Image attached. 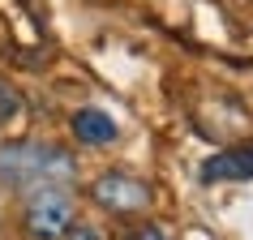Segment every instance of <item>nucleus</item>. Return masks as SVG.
<instances>
[{"label":"nucleus","mask_w":253,"mask_h":240,"mask_svg":"<svg viewBox=\"0 0 253 240\" xmlns=\"http://www.w3.org/2000/svg\"><path fill=\"white\" fill-rule=\"evenodd\" d=\"M73 180V159L47 142H13L0 146V185L9 189H47Z\"/></svg>","instance_id":"f257e3e1"},{"label":"nucleus","mask_w":253,"mask_h":240,"mask_svg":"<svg viewBox=\"0 0 253 240\" xmlns=\"http://www.w3.org/2000/svg\"><path fill=\"white\" fill-rule=\"evenodd\" d=\"M26 236L30 240H65V232L73 227V198L65 185L35 189L26 201Z\"/></svg>","instance_id":"f03ea898"},{"label":"nucleus","mask_w":253,"mask_h":240,"mask_svg":"<svg viewBox=\"0 0 253 240\" xmlns=\"http://www.w3.org/2000/svg\"><path fill=\"white\" fill-rule=\"evenodd\" d=\"M94 201L107 206V210H116V214H129V210H142L150 201V193H146L142 180L112 172V176H99V180H94Z\"/></svg>","instance_id":"7ed1b4c3"},{"label":"nucleus","mask_w":253,"mask_h":240,"mask_svg":"<svg viewBox=\"0 0 253 240\" xmlns=\"http://www.w3.org/2000/svg\"><path fill=\"white\" fill-rule=\"evenodd\" d=\"M253 176V146H232L219 150L202 163V180L214 185V180H249Z\"/></svg>","instance_id":"20e7f679"},{"label":"nucleus","mask_w":253,"mask_h":240,"mask_svg":"<svg viewBox=\"0 0 253 240\" xmlns=\"http://www.w3.org/2000/svg\"><path fill=\"white\" fill-rule=\"evenodd\" d=\"M69 129H73V137H78L82 146H112L116 133H120L116 120L107 116L103 107H82V112H73Z\"/></svg>","instance_id":"39448f33"},{"label":"nucleus","mask_w":253,"mask_h":240,"mask_svg":"<svg viewBox=\"0 0 253 240\" xmlns=\"http://www.w3.org/2000/svg\"><path fill=\"white\" fill-rule=\"evenodd\" d=\"M17 112H22V99H17V90L0 81V124H9V120H17Z\"/></svg>","instance_id":"423d86ee"},{"label":"nucleus","mask_w":253,"mask_h":240,"mask_svg":"<svg viewBox=\"0 0 253 240\" xmlns=\"http://www.w3.org/2000/svg\"><path fill=\"white\" fill-rule=\"evenodd\" d=\"M65 240H103V232H99L94 223H73L65 232Z\"/></svg>","instance_id":"0eeeda50"},{"label":"nucleus","mask_w":253,"mask_h":240,"mask_svg":"<svg viewBox=\"0 0 253 240\" xmlns=\"http://www.w3.org/2000/svg\"><path fill=\"white\" fill-rule=\"evenodd\" d=\"M137 240H168V232H163L159 223H146L142 232H137Z\"/></svg>","instance_id":"6e6552de"}]
</instances>
